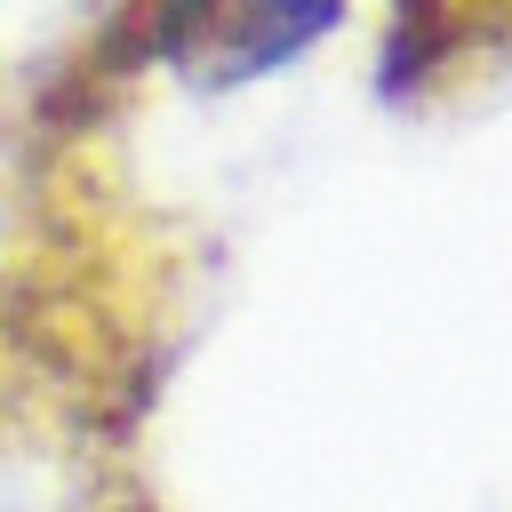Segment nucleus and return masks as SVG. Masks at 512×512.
I'll use <instances>...</instances> for the list:
<instances>
[{"mask_svg": "<svg viewBox=\"0 0 512 512\" xmlns=\"http://www.w3.org/2000/svg\"><path fill=\"white\" fill-rule=\"evenodd\" d=\"M8 232H16V144L0 152V264H8Z\"/></svg>", "mask_w": 512, "mask_h": 512, "instance_id": "nucleus-3", "label": "nucleus"}, {"mask_svg": "<svg viewBox=\"0 0 512 512\" xmlns=\"http://www.w3.org/2000/svg\"><path fill=\"white\" fill-rule=\"evenodd\" d=\"M376 64L392 96L440 104L512 64V0H384Z\"/></svg>", "mask_w": 512, "mask_h": 512, "instance_id": "nucleus-2", "label": "nucleus"}, {"mask_svg": "<svg viewBox=\"0 0 512 512\" xmlns=\"http://www.w3.org/2000/svg\"><path fill=\"white\" fill-rule=\"evenodd\" d=\"M0 512H160L136 480V432L48 408L0 400Z\"/></svg>", "mask_w": 512, "mask_h": 512, "instance_id": "nucleus-1", "label": "nucleus"}]
</instances>
